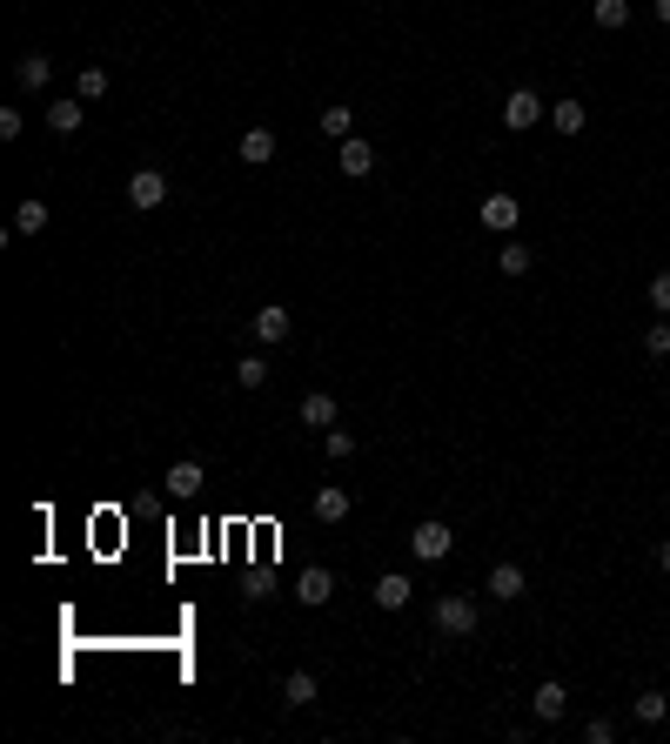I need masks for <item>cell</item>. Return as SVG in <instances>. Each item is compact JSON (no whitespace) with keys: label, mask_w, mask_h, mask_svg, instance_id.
Instances as JSON below:
<instances>
[{"label":"cell","mask_w":670,"mask_h":744,"mask_svg":"<svg viewBox=\"0 0 670 744\" xmlns=\"http://www.w3.org/2000/svg\"><path fill=\"white\" fill-rule=\"evenodd\" d=\"M429 624L443 637H469L476 624H483V610H476V597H463V590H443L436 604H429Z\"/></svg>","instance_id":"6da1fadb"},{"label":"cell","mask_w":670,"mask_h":744,"mask_svg":"<svg viewBox=\"0 0 670 744\" xmlns=\"http://www.w3.org/2000/svg\"><path fill=\"white\" fill-rule=\"evenodd\" d=\"M409 550H416L423 564H443L449 550H456V530H449L443 517H423V523H416V530H409Z\"/></svg>","instance_id":"7a4b0ae2"},{"label":"cell","mask_w":670,"mask_h":744,"mask_svg":"<svg viewBox=\"0 0 670 744\" xmlns=\"http://www.w3.org/2000/svg\"><path fill=\"white\" fill-rule=\"evenodd\" d=\"M536 121H550V101H543L536 88H510V101H503V128L523 135V128H536Z\"/></svg>","instance_id":"3957f363"},{"label":"cell","mask_w":670,"mask_h":744,"mask_svg":"<svg viewBox=\"0 0 670 744\" xmlns=\"http://www.w3.org/2000/svg\"><path fill=\"white\" fill-rule=\"evenodd\" d=\"M476 215H483V228H490V235H516V228H523V202H516L510 188L483 195V208H476Z\"/></svg>","instance_id":"277c9868"},{"label":"cell","mask_w":670,"mask_h":744,"mask_svg":"<svg viewBox=\"0 0 670 744\" xmlns=\"http://www.w3.org/2000/svg\"><path fill=\"white\" fill-rule=\"evenodd\" d=\"M128 202L141 208V215H155V208L168 202V175H161V168H134V175H128Z\"/></svg>","instance_id":"5b68a950"},{"label":"cell","mask_w":670,"mask_h":744,"mask_svg":"<svg viewBox=\"0 0 670 744\" xmlns=\"http://www.w3.org/2000/svg\"><path fill=\"white\" fill-rule=\"evenodd\" d=\"M335 168H342V175H349V181H362V175H369V168H376V148H369V141H362V135H349V141H342V148H335Z\"/></svg>","instance_id":"8992f818"},{"label":"cell","mask_w":670,"mask_h":744,"mask_svg":"<svg viewBox=\"0 0 670 744\" xmlns=\"http://www.w3.org/2000/svg\"><path fill=\"white\" fill-rule=\"evenodd\" d=\"M289 329H295V316L282 302H262V309H255V342H289Z\"/></svg>","instance_id":"52a82bcc"},{"label":"cell","mask_w":670,"mask_h":744,"mask_svg":"<svg viewBox=\"0 0 670 744\" xmlns=\"http://www.w3.org/2000/svg\"><path fill=\"white\" fill-rule=\"evenodd\" d=\"M295 597H302V604H309V610H322V604H329V597H335V577H329V570H322V564H309V570H302V577H295Z\"/></svg>","instance_id":"ba28073f"},{"label":"cell","mask_w":670,"mask_h":744,"mask_svg":"<svg viewBox=\"0 0 670 744\" xmlns=\"http://www.w3.org/2000/svg\"><path fill=\"white\" fill-rule=\"evenodd\" d=\"M161 483H168V496H175V503H188V496H201V463H195V456H181V463H168V476H161Z\"/></svg>","instance_id":"9c48e42d"},{"label":"cell","mask_w":670,"mask_h":744,"mask_svg":"<svg viewBox=\"0 0 670 744\" xmlns=\"http://www.w3.org/2000/svg\"><path fill=\"white\" fill-rule=\"evenodd\" d=\"M530 711H536L543 724H557L563 711H570V691H563L557 677H543V684H536V698H530Z\"/></svg>","instance_id":"30bf717a"},{"label":"cell","mask_w":670,"mask_h":744,"mask_svg":"<svg viewBox=\"0 0 670 744\" xmlns=\"http://www.w3.org/2000/svg\"><path fill=\"white\" fill-rule=\"evenodd\" d=\"M81 121H88V101H81V94H67V101L47 108V128H54V135H81Z\"/></svg>","instance_id":"8fae6325"},{"label":"cell","mask_w":670,"mask_h":744,"mask_svg":"<svg viewBox=\"0 0 670 744\" xmlns=\"http://www.w3.org/2000/svg\"><path fill=\"white\" fill-rule=\"evenodd\" d=\"M235 155H242L248 168H268V161H275V128H248V135L235 141Z\"/></svg>","instance_id":"7c38bea8"},{"label":"cell","mask_w":670,"mask_h":744,"mask_svg":"<svg viewBox=\"0 0 670 744\" xmlns=\"http://www.w3.org/2000/svg\"><path fill=\"white\" fill-rule=\"evenodd\" d=\"M496 597V604H516V597H523V564H510V557H503V564L490 570V584H483Z\"/></svg>","instance_id":"4fadbf2b"},{"label":"cell","mask_w":670,"mask_h":744,"mask_svg":"<svg viewBox=\"0 0 670 744\" xmlns=\"http://www.w3.org/2000/svg\"><path fill=\"white\" fill-rule=\"evenodd\" d=\"M409 597H416V584H409L402 570H382V577H376V604H382V610H402Z\"/></svg>","instance_id":"5bb4252c"},{"label":"cell","mask_w":670,"mask_h":744,"mask_svg":"<svg viewBox=\"0 0 670 744\" xmlns=\"http://www.w3.org/2000/svg\"><path fill=\"white\" fill-rule=\"evenodd\" d=\"M583 121H590V108H583L577 94H570V101H550V128H557V135H583Z\"/></svg>","instance_id":"9a60e30c"},{"label":"cell","mask_w":670,"mask_h":744,"mask_svg":"<svg viewBox=\"0 0 670 744\" xmlns=\"http://www.w3.org/2000/svg\"><path fill=\"white\" fill-rule=\"evenodd\" d=\"M14 81H21L27 94L47 88V81H54V61H47V54H21V61H14Z\"/></svg>","instance_id":"2e32d148"},{"label":"cell","mask_w":670,"mask_h":744,"mask_svg":"<svg viewBox=\"0 0 670 744\" xmlns=\"http://www.w3.org/2000/svg\"><path fill=\"white\" fill-rule=\"evenodd\" d=\"M302 423H309V429H335V396H329V389H309V396H302Z\"/></svg>","instance_id":"e0dca14e"},{"label":"cell","mask_w":670,"mask_h":744,"mask_svg":"<svg viewBox=\"0 0 670 744\" xmlns=\"http://www.w3.org/2000/svg\"><path fill=\"white\" fill-rule=\"evenodd\" d=\"M342 517H349V490H335V483L315 490V523H342Z\"/></svg>","instance_id":"ac0fdd59"},{"label":"cell","mask_w":670,"mask_h":744,"mask_svg":"<svg viewBox=\"0 0 670 744\" xmlns=\"http://www.w3.org/2000/svg\"><path fill=\"white\" fill-rule=\"evenodd\" d=\"M41 228H47V202H41V195H27V202L14 208V235H41Z\"/></svg>","instance_id":"d6986e66"},{"label":"cell","mask_w":670,"mask_h":744,"mask_svg":"<svg viewBox=\"0 0 670 744\" xmlns=\"http://www.w3.org/2000/svg\"><path fill=\"white\" fill-rule=\"evenodd\" d=\"M322 698V691H315V677L309 671H289V684H282V704H295V711H302V704H315Z\"/></svg>","instance_id":"ffe728a7"},{"label":"cell","mask_w":670,"mask_h":744,"mask_svg":"<svg viewBox=\"0 0 670 744\" xmlns=\"http://www.w3.org/2000/svg\"><path fill=\"white\" fill-rule=\"evenodd\" d=\"M74 94H81V101H101V94H108V68H94V61H88V68L74 74Z\"/></svg>","instance_id":"44dd1931"},{"label":"cell","mask_w":670,"mask_h":744,"mask_svg":"<svg viewBox=\"0 0 670 744\" xmlns=\"http://www.w3.org/2000/svg\"><path fill=\"white\" fill-rule=\"evenodd\" d=\"M630 711H637V724H664V718H670V698H664V691H644Z\"/></svg>","instance_id":"7402d4cb"},{"label":"cell","mask_w":670,"mask_h":744,"mask_svg":"<svg viewBox=\"0 0 670 744\" xmlns=\"http://www.w3.org/2000/svg\"><path fill=\"white\" fill-rule=\"evenodd\" d=\"M322 135L349 141V135H356V108H322Z\"/></svg>","instance_id":"603a6c76"},{"label":"cell","mask_w":670,"mask_h":744,"mask_svg":"<svg viewBox=\"0 0 670 744\" xmlns=\"http://www.w3.org/2000/svg\"><path fill=\"white\" fill-rule=\"evenodd\" d=\"M496 269L523 282V275H530V248H523V242H503V255H496Z\"/></svg>","instance_id":"cb8c5ba5"},{"label":"cell","mask_w":670,"mask_h":744,"mask_svg":"<svg viewBox=\"0 0 670 744\" xmlns=\"http://www.w3.org/2000/svg\"><path fill=\"white\" fill-rule=\"evenodd\" d=\"M590 14H597V27H610V34H617V27H630V0H597Z\"/></svg>","instance_id":"d4e9b609"},{"label":"cell","mask_w":670,"mask_h":744,"mask_svg":"<svg viewBox=\"0 0 670 744\" xmlns=\"http://www.w3.org/2000/svg\"><path fill=\"white\" fill-rule=\"evenodd\" d=\"M235 383H242V389H262V383H268V362H262V356H242V362H235Z\"/></svg>","instance_id":"484cf974"},{"label":"cell","mask_w":670,"mask_h":744,"mask_svg":"<svg viewBox=\"0 0 670 744\" xmlns=\"http://www.w3.org/2000/svg\"><path fill=\"white\" fill-rule=\"evenodd\" d=\"M650 309H657V316H670V269L650 275Z\"/></svg>","instance_id":"4316f807"},{"label":"cell","mask_w":670,"mask_h":744,"mask_svg":"<svg viewBox=\"0 0 670 744\" xmlns=\"http://www.w3.org/2000/svg\"><path fill=\"white\" fill-rule=\"evenodd\" d=\"M644 349H650V356H670V322H650V329H644Z\"/></svg>","instance_id":"83f0119b"},{"label":"cell","mask_w":670,"mask_h":744,"mask_svg":"<svg viewBox=\"0 0 670 744\" xmlns=\"http://www.w3.org/2000/svg\"><path fill=\"white\" fill-rule=\"evenodd\" d=\"M329 456H335V463H349V456H356V436H349V429H329Z\"/></svg>","instance_id":"f1b7e54d"},{"label":"cell","mask_w":670,"mask_h":744,"mask_svg":"<svg viewBox=\"0 0 670 744\" xmlns=\"http://www.w3.org/2000/svg\"><path fill=\"white\" fill-rule=\"evenodd\" d=\"M583 738H590V744H617V724H610V718H590V724H583Z\"/></svg>","instance_id":"f546056e"},{"label":"cell","mask_w":670,"mask_h":744,"mask_svg":"<svg viewBox=\"0 0 670 744\" xmlns=\"http://www.w3.org/2000/svg\"><path fill=\"white\" fill-rule=\"evenodd\" d=\"M21 128H27L21 108H0V141H21Z\"/></svg>","instance_id":"4dcf8cb0"},{"label":"cell","mask_w":670,"mask_h":744,"mask_svg":"<svg viewBox=\"0 0 670 744\" xmlns=\"http://www.w3.org/2000/svg\"><path fill=\"white\" fill-rule=\"evenodd\" d=\"M650 14H657V21H664V27H670V0H650Z\"/></svg>","instance_id":"1f68e13d"},{"label":"cell","mask_w":670,"mask_h":744,"mask_svg":"<svg viewBox=\"0 0 670 744\" xmlns=\"http://www.w3.org/2000/svg\"><path fill=\"white\" fill-rule=\"evenodd\" d=\"M657 564H664V570H670V537H664V543H657Z\"/></svg>","instance_id":"d6a6232c"}]
</instances>
